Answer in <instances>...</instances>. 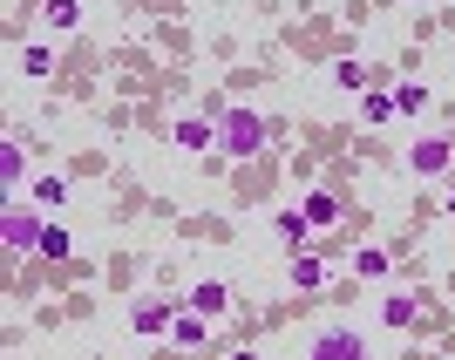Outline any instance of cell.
<instances>
[{
    "label": "cell",
    "instance_id": "6da1fadb",
    "mask_svg": "<svg viewBox=\"0 0 455 360\" xmlns=\"http://www.w3.org/2000/svg\"><path fill=\"white\" fill-rule=\"evenodd\" d=\"M266 143H272V123H266V116L225 109V123H218V150H225V156H238V164H245V156H259Z\"/></svg>",
    "mask_w": 455,
    "mask_h": 360
},
{
    "label": "cell",
    "instance_id": "7a4b0ae2",
    "mask_svg": "<svg viewBox=\"0 0 455 360\" xmlns=\"http://www.w3.org/2000/svg\"><path fill=\"white\" fill-rule=\"evenodd\" d=\"M41 238H48V225H41L28 204H7V218H0V245L7 252H41Z\"/></svg>",
    "mask_w": 455,
    "mask_h": 360
},
{
    "label": "cell",
    "instance_id": "3957f363",
    "mask_svg": "<svg viewBox=\"0 0 455 360\" xmlns=\"http://www.w3.org/2000/svg\"><path fill=\"white\" fill-rule=\"evenodd\" d=\"M449 143H442V136H421V143H415V150H408V164H415V171L421 177H442V171H449Z\"/></svg>",
    "mask_w": 455,
    "mask_h": 360
},
{
    "label": "cell",
    "instance_id": "277c9868",
    "mask_svg": "<svg viewBox=\"0 0 455 360\" xmlns=\"http://www.w3.org/2000/svg\"><path fill=\"white\" fill-rule=\"evenodd\" d=\"M313 360H367V347L354 340V333H340V326H333V333H320V340H313Z\"/></svg>",
    "mask_w": 455,
    "mask_h": 360
},
{
    "label": "cell",
    "instance_id": "5b68a950",
    "mask_svg": "<svg viewBox=\"0 0 455 360\" xmlns=\"http://www.w3.org/2000/svg\"><path fill=\"white\" fill-rule=\"evenodd\" d=\"M171 143H177V150H211V143H218V130H211L204 116H184V123L171 130Z\"/></svg>",
    "mask_w": 455,
    "mask_h": 360
},
{
    "label": "cell",
    "instance_id": "8992f818",
    "mask_svg": "<svg viewBox=\"0 0 455 360\" xmlns=\"http://www.w3.org/2000/svg\"><path fill=\"white\" fill-rule=\"evenodd\" d=\"M41 20H48L55 35H76L82 28V0H41Z\"/></svg>",
    "mask_w": 455,
    "mask_h": 360
},
{
    "label": "cell",
    "instance_id": "52a82bcc",
    "mask_svg": "<svg viewBox=\"0 0 455 360\" xmlns=\"http://www.w3.org/2000/svg\"><path fill=\"white\" fill-rule=\"evenodd\" d=\"M225 306H231V285H218V279L190 285V313H204V320H211V313H225Z\"/></svg>",
    "mask_w": 455,
    "mask_h": 360
},
{
    "label": "cell",
    "instance_id": "ba28073f",
    "mask_svg": "<svg viewBox=\"0 0 455 360\" xmlns=\"http://www.w3.org/2000/svg\"><path fill=\"white\" fill-rule=\"evenodd\" d=\"M171 340L177 347H204V313H177V320H171Z\"/></svg>",
    "mask_w": 455,
    "mask_h": 360
},
{
    "label": "cell",
    "instance_id": "9c48e42d",
    "mask_svg": "<svg viewBox=\"0 0 455 360\" xmlns=\"http://www.w3.org/2000/svg\"><path fill=\"white\" fill-rule=\"evenodd\" d=\"M306 231H313V225H306V211H279V238H285L292 252L306 245Z\"/></svg>",
    "mask_w": 455,
    "mask_h": 360
},
{
    "label": "cell",
    "instance_id": "30bf717a",
    "mask_svg": "<svg viewBox=\"0 0 455 360\" xmlns=\"http://www.w3.org/2000/svg\"><path fill=\"white\" fill-rule=\"evenodd\" d=\"M326 279V266L313 259V252H292V285H320Z\"/></svg>",
    "mask_w": 455,
    "mask_h": 360
},
{
    "label": "cell",
    "instance_id": "8fae6325",
    "mask_svg": "<svg viewBox=\"0 0 455 360\" xmlns=\"http://www.w3.org/2000/svg\"><path fill=\"white\" fill-rule=\"evenodd\" d=\"M333 218H340V204H333L326 190H313V197H306V225H333Z\"/></svg>",
    "mask_w": 455,
    "mask_h": 360
},
{
    "label": "cell",
    "instance_id": "7c38bea8",
    "mask_svg": "<svg viewBox=\"0 0 455 360\" xmlns=\"http://www.w3.org/2000/svg\"><path fill=\"white\" fill-rule=\"evenodd\" d=\"M41 259H76V238L61 225H48V238H41Z\"/></svg>",
    "mask_w": 455,
    "mask_h": 360
},
{
    "label": "cell",
    "instance_id": "4fadbf2b",
    "mask_svg": "<svg viewBox=\"0 0 455 360\" xmlns=\"http://www.w3.org/2000/svg\"><path fill=\"white\" fill-rule=\"evenodd\" d=\"M395 109H401V116L428 109V89H421V82H401V89H395Z\"/></svg>",
    "mask_w": 455,
    "mask_h": 360
},
{
    "label": "cell",
    "instance_id": "5bb4252c",
    "mask_svg": "<svg viewBox=\"0 0 455 360\" xmlns=\"http://www.w3.org/2000/svg\"><path fill=\"white\" fill-rule=\"evenodd\" d=\"M164 326H171L164 306H136V333H164Z\"/></svg>",
    "mask_w": 455,
    "mask_h": 360
},
{
    "label": "cell",
    "instance_id": "9a60e30c",
    "mask_svg": "<svg viewBox=\"0 0 455 360\" xmlns=\"http://www.w3.org/2000/svg\"><path fill=\"white\" fill-rule=\"evenodd\" d=\"M0 177H7V184H20V143H14V136L0 143Z\"/></svg>",
    "mask_w": 455,
    "mask_h": 360
},
{
    "label": "cell",
    "instance_id": "2e32d148",
    "mask_svg": "<svg viewBox=\"0 0 455 360\" xmlns=\"http://www.w3.org/2000/svg\"><path fill=\"white\" fill-rule=\"evenodd\" d=\"M380 320H387V326H408V320H415V300H401V292H395V300L380 306Z\"/></svg>",
    "mask_w": 455,
    "mask_h": 360
},
{
    "label": "cell",
    "instance_id": "e0dca14e",
    "mask_svg": "<svg viewBox=\"0 0 455 360\" xmlns=\"http://www.w3.org/2000/svg\"><path fill=\"white\" fill-rule=\"evenodd\" d=\"M333 82H340V89H367V68H361V61H340V68H333Z\"/></svg>",
    "mask_w": 455,
    "mask_h": 360
},
{
    "label": "cell",
    "instance_id": "ac0fdd59",
    "mask_svg": "<svg viewBox=\"0 0 455 360\" xmlns=\"http://www.w3.org/2000/svg\"><path fill=\"white\" fill-rule=\"evenodd\" d=\"M354 272H361V279H380V272H387V252H361V259H354Z\"/></svg>",
    "mask_w": 455,
    "mask_h": 360
},
{
    "label": "cell",
    "instance_id": "d6986e66",
    "mask_svg": "<svg viewBox=\"0 0 455 360\" xmlns=\"http://www.w3.org/2000/svg\"><path fill=\"white\" fill-rule=\"evenodd\" d=\"M395 116V95H367V123H387Z\"/></svg>",
    "mask_w": 455,
    "mask_h": 360
},
{
    "label": "cell",
    "instance_id": "ffe728a7",
    "mask_svg": "<svg viewBox=\"0 0 455 360\" xmlns=\"http://www.w3.org/2000/svg\"><path fill=\"white\" fill-rule=\"evenodd\" d=\"M231 360H259V354H231Z\"/></svg>",
    "mask_w": 455,
    "mask_h": 360
},
{
    "label": "cell",
    "instance_id": "44dd1931",
    "mask_svg": "<svg viewBox=\"0 0 455 360\" xmlns=\"http://www.w3.org/2000/svg\"><path fill=\"white\" fill-rule=\"evenodd\" d=\"M449 218H455V197H449Z\"/></svg>",
    "mask_w": 455,
    "mask_h": 360
}]
</instances>
